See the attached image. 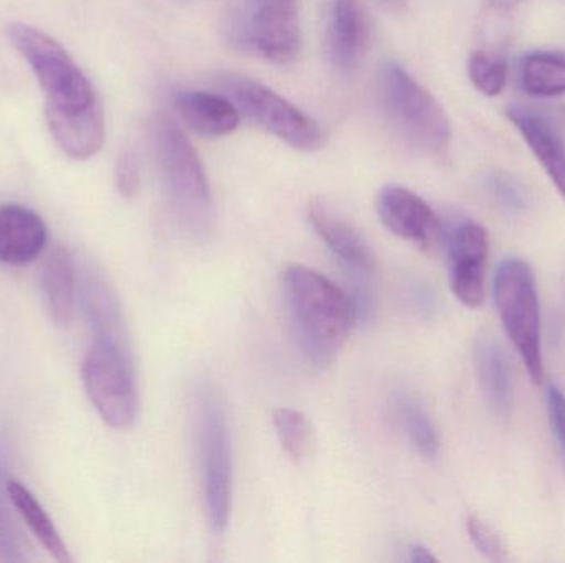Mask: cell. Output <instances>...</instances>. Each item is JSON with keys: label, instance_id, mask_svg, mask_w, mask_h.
<instances>
[{"label": "cell", "instance_id": "obj_1", "mask_svg": "<svg viewBox=\"0 0 565 563\" xmlns=\"http://www.w3.org/2000/svg\"><path fill=\"white\" fill-rule=\"evenodd\" d=\"M281 296L302 356L315 369H328L358 323L352 297L318 271L301 264L282 271Z\"/></svg>", "mask_w": 565, "mask_h": 563}, {"label": "cell", "instance_id": "obj_2", "mask_svg": "<svg viewBox=\"0 0 565 563\" xmlns=\"http://www.w3.org/2000/svg\"><path fill=\"white\" fill-rule=\"evenodd\" d=\"M7 33L45 93L46 121L103 111L95 86L53 36L26 23H12Z\"/></svg>", "mask_w": 565, "mask_h": 563}, {"label": "cell", "instance_id": "obj_3", "mask_svg": "<svg viewBox=\"0 0 565 563\" xmlns=\"http://www.w3.org/2000/svg\"><path fill=\"white\" fill-rule=\"evenodd\" d=\"M154 149L175 220L192 237H205L214 220V202L194 145L169 116H159Z\"/></svg>", "mask_w": 565, "mask_h": 563}, {"label": "cell", "instance_id": "obj_4", "mask_svg": "<svg viewBox=\"0 0 565 563\" xmlns=\"http://www.w3.org/2000/svg\"><path fill=\"white\" fill-rule=\"evenodd\" d=\"M382 108L395 131L418 151L445 158L450 151L451 126L447 112L404 66L385 62L379 72Z\"/></svg>", "mask_w": 565, "mask_h": 563}, {"label": "cell", "instance_id": "obj_5", "mask_svg": "<svg viewBox=\"0 0 565 563\" xmlns=\"http://www.w3.org/2000/svg\"><path fill=\"white\" fill-rule=\"evenodd\" d=\"M493 293L504 331L516 347L527 376L540 386L544 380V359L540 294L533 268L521 258H508L498 267Z\"/></svg>", "mask_w": 565, "mask_h": 563}, {"label": "cell", "instance_id": "obj_6", "mask_svg": "<svg viewBox=\"0 0 565 563\" xmlns=\"http://www.w3.org/2000/svg\"><path fill=\"white\" fill-rule=\"evenodd\" d=\"M199 455L205 512L215 534H224L232 509V445L221 397L202 389L198 400Z\"/></svg>", "mask_w": 565, "mask_h": 563}, {"label": "cell", "instance_id": "obj_7", "mask_svg": "<svg viewBox=\"0 0 565 563\" xmlns=\"http://www.w3.org/2000/svg\"><path fill=\"white\" fill-rule=\"evenodd\" d=\"M82 380L89 402L106 425L115 430L135 425L139 397L128 347L96 339L83 359Z\"/></svg>", "mask_w": 565, "mask_h": 563}, {"label": "cell", "instance_id": "obj_8", "mask_svg": "<svg viewBox=\"0 0 565 563\" xmlns=\"http://www.w3.org/2000/svg\"><path fill=\"white\" fill-rule=\"evenodd\" d=\"M228 30L235 45L275 65H291L301 55L298 0H242Z\"/></svg>", "mask_w": 565, "mask_h": 563}, {"label": "cell", "instance_id": "obj_9", "mask_svg": "<svg viewBox=\"0 0 565 563\" xmlns=\"http://www.w3.org/2000/svg\"><path fill=\"white\" fill-rule=\"evenodd\" d=\"M221 85L238 111L291 148L316 151L324 144L318 122L274 89L241 75L224 76Z\"/></svg>", "mask_w": 565, "mask_h": 563}, {"label": "cell", "instance_id": "obj_10", "mask_svg": "<svg viewBox=\"0 0 565 563\" xmlns=\"http://www.w3.org/2000/svg\"><path fill=\"white\" fill-rule=\"evenodd\" d=\"M450 284L455 297L470 310L483 306L487 297L484 270L490 255V237L480 224L463 221L448 235Z\"/></svg>", "mask_w": 565, "mask_h": 563}, {"label": "cell", "instance_id": "obj_11", "mask_svg": "<svg viewBox=\"0 0 565 563\" xmlns=\"http://www.w3.org/2000/svg\"><path fill=\"white\" fill-rule=\"evenodd\" d=\"M377 214L395 237L417 243L424 250H434L444 237L440 218L434 208L401 185H385L379 192Z\"/></svg>", "mask_w": 565, "mask_h": 563}, {"label": "cell", "instance_id": "obj_12", "mask_svg": "<svg viewBox=\"0 0 565 563\" xmlns=\"http://www.w3.org/2000/svg\"><path fill=\"white\" fill-rule=\"evenodd\" d=\"M369 20L362 0H332L326 30V52L332 66L351 69L367 48Z\"/></svg>", "mask_w": 565, "mask_h": 563}, {"label": "cell", "instance_id": "obj_13", "mask_svg": "<svg viewBox=\"0 0 565 563\" xmlns=\"http://www.w3.org/2000/svg\"><path fill=\"white\" fill-rule=\"evenodd\" d=\"M49 234L42 217L23 205L0 207V263L22 267L36 260Z\"/></svg>", "mask_w": 565, "mask_h": 563}, {"label": "cell", "instance_id": "obj_14", "mask_svg": "<svg viewBox=\"0 0 565 563\" xmlns=\"http://www.w3.org/2000/svg\"><path fill=\"white\" fill-rule=\"evenodd\" d=\"M308 218L318 237L328 245L329 250L344 267L372 273L375 264L374 253L367 241L345 218L322 202H312L309 205Z\"/></svg>", "mask_w": 565, "mask_h": 563}, {"label": "cell", "instance_id": "obj_15", "mask_svg": "<svg viewBox=\"0 0 565 563\" xmlns=\"http://www.w3.org/2000/svg\"><path fill=\"white\" fill-rule=\"evenodd\" d=\"M507 115L565 201V142L557 129L540 112L520 106L508 109Z\"/></svg>", "mask_w": 565, "mask_h": 563}, {"label": "cell", "instance_id": "obj_16", "mask_svg": "<svg viewBox=\"0 0 565 563\" xmlns=\"http://www.w3.org/2000/svg\"><path fill=\"white\" fill-rule=\"evenodd\" d=\"M174 106L182 121L205 138L231 134L241 124V111L227 96L209 91H179Z\"/></svg>", "mask_w": 565, "mask_h": 563}, {"label": "cell", "instance_id": "obj_17", "mask_svg": "<svg viewBox=\"0 0 565 563\" xmlns=\"http://www.w3.org/2000/svg\"><path fill=\"white\" fill-rule=\"evenodd\" d=\"M475 369L491 412L500 419L510 415L513 409V380L503 347L491 337H481L475 347Z\"/></svg>", "mask_w": 565, "mask_h": 563}, {"label": "cell", "instance_id": "obj_18", "mask_svg": "<svg viewBox=\"0 0 565 563\" xmlns=\"http://www.w3.org/2000/svg\"><path fill=\"white\" fill-rule=\"evenodd\" d=\"M42 296L52 323L56 327H68L76 300V271L72 253L66 248H55L46 260L42 273Z\"/></svg>", "mask_w": 565, "mask_h": 563}, {"label": "cell", "instance_id": "obj_19", "mask_svg": "<svg viewBox=\"0 0 565 563\" xmlns=\"http://www.w3.org/2000/svg\"><path fill=\"white\" fill-rule=\"evenodd\" d=\"M7 495H9L10 505L15 508L17 515L26 522V528L35 535L36 541L43 545L46 552L55 559L56 562L70 563L68 549L60 535L58 529L53 524L45 509L42 508L35 496L30 492L23 483L19 479H7Z\"/></svg>", "mask_w": 565, "mask_h": 563}, {"label": "cell", "instance_id": "obj_20", "mask_svg": "<svg viewBox=\"0 0 565 563\" xmlns=\"http://www.w3.org/2000/svg\"><path fill=\"white\" fill-rule=\"evenodd\" d=\"M85 307L89 323L95 329L96 339L111 340L128 347L122 326L118 301L99 274H88L85 280Z\"/></svg>", "mask_w": 565, "mask_h": 563}, {"label": "cell", "instance_id": "obj_21", "mask_svg": "<svg viewBox=\"0 0 565 563\" xmlns=\"http://www.w3.org/2000/svg\"><path fill=\"white\" fill-rule=\"evenodd\" d=\"M521 86L537 98L565 95V52L536 50L521 62Z\"/></svg>", "mask_w": 565, "mask_h": 563}, {"label": "cell", "instance_id": "obj_22", "mask_svg": "<svg viewBox=\"0 0 565 563\" xmlns=\"http://www.w3.org/2000/svg\"><path fill=\"white\" fill-rule=\"evenodd\" d=\"M394 407L398 422L418 455L422 458L430 459V462L437 459L440 455V440H438L437 429L424 407L414 397L404 392H398L395 396Z\"/></svg>", "mask_w": 565, "mask_h": 563}, {"label": "cell", "instance_id": "obj_23", "mask_svg": "<svg viewBox=\"0 0 565 563\" xmlns=\"http://www.w3.org/2000/svg\"><path fill=\"white\" fill-rule=\"evenodd\" d=\"M274 425L286 455L292 462H301L311 443V429L306 416L292 409H277L274 412Z\"/></svg>", "mask_w": 565, "mask_h": 563}, {"label": "cell", "instance_id": "obj_24", "mask_svg": "<svg viewBox=\"0 0 565 563\" xmlns=\"http://www.w3.org/2000/svg\"><path fill=\"white\" fill-rule=\"evenodd\" d=\"M468 75L478 91L487 96L500 95L508 82L507 59L503 56L478 50V52L471 53L470 62H468Z\"/></svg>", "mask_w": 565, "mask_h": 563}, {"label": "cell", "instance_id": "obj_25", "mask_svg": "<svg viewBox=\"0 0 565 563\" xmlns=\"http://www.w3.org/2000/svg\"><path fill=\"white\" fill-rule=\"evenodd\" d=\"M487 185L491 197L503 210L521 214L530 208V192L513 175L507 174V172H497L488 177Z\"/></svg>", "mask_w": 565, "mask_h": 563}, {"label": "cell", "instance_id": "obj_26", "mask_svg": "<svg viewBox=\"0 0 565 563\" xmlns=\"http://www.w3.org/2000/svg\"><path fill=\"white\" fill-rule=\"evenodd\" d=\"M0 483H2V465H0ZM9 501L6 485L0 486V554H2L3 561L23 562L26 561L23 539L12 515H10L9 506H7Z\"/></svg>", "mask_w": 565, "mask_h": 563}, {"label": "cell", "instance_id": "obj_27", "mask_svg": "<svg viewBox=\"0 0 565 563\" xmlns=\"http://www.w3.org/2000/svg\"><path fill=\"white\" fill-rule=\"evenodd\" d=\"M467 531L470 535L471 544L488 561L504 562L508 561V549L501 541L497 531L490 528L487 522L481 521L478 516H470L467 519Z\"/></svg>", "mask_w": 565, "mask_h": 563}, {"label": "cell", "instance_id": "obj_28", "mask_svg": "<svg viewBox=\"0 0 565 563\" xmlns=\"http://www.w3.org/2000/svg\"><path fill=\"white\" fill-rule=\"evenodd\" d=\"M116 187L122 197H135L139 188V165L131 152H125L116 164Z\"/></svg>", "mask_w": 565, "mask_h": 563}, {"label": "cell", "instance_id": "obj_29", "mask_svg": "<svg viewBox=\"0 0 565 563\" xmlns=\"http://www.w3.org/2000/svg\"><path fill=\"white\" fill-rule=\"evenodd\" d=\"M547 410H550L551 425L554 435L559 442L561 450L565 456V393L557 387H550L547 392Z\"/></svg>", "mask_w": 565, "mask_h": 563}, {"label": "cell", "instance_id": "obj_30", "mask_svg": "<svg viewBox=\"0 0 565 563\" xmlns=\"http://www.w3.org/2000/svg\"><path fill=\"white\" fill-rule=\"evenodd\" d=\"M408 561L417 563H434L437 557L424 545L415 544L408 548Z\"/></svg>", "mask_w": 565, "mask_h": 563}, {"label": "cell", "instance_id": "obj_31", "mask_svg": "<svg viewBox=\"0 0 565 563\" xmlns=\"http://www.w3.org/2000/svg\"><path fill=\"white\" fill-rule=\"evenodd\" d=\"M521 2H523V0H488L491 9L500 10V12H508V10L520 6Z\"/></svg>", "mask_w": 565, "mask_h": 563}, {"label": "cell", "instance_id": "obj_32", "mask_svg": "<svg viewBox=\"0 0 565 563\" xmlns=\"http://www.w3.org/2000/svg\"><path fill=\"white\" fill-rule=\"evenodd\" d=\"M381 2L387 7H395V6H398V3L402 2V0H381Z\"/></svg>", "mask_w": 565, "mask_h": 563}]
</instances>
